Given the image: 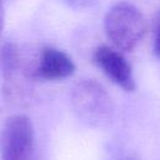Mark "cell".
Segmentation results:
<instances>
[{"label":"cell","instance_id":"30bf717a","mask_svg":"<svg viewBox=\"0 0 160 160\" xmlns=\"http://www.w3.org/2000/svg\"><path fill=\"white\" fill-rule=\"evenodd\" d=\"M120 160H139L135 155H125V156H122Z\"/></svg>","mask_w":160,"mask_h":160},{"label":"cell","instance_id":"6da1fadb","mask_svg":"<svg viewBox=\"0 0 160 160\" xmlns=\"http://www.w3.org/2000/svg\"><path fill=\"white\" fill-rule=\"evenodd\" d=\"M70 102L76 116L90 126H106L112 120V100L109 92L94 80L78 82L71 91Z\"/></svg>","mask_w":160,"mask_h":160},{"label":"cell","instance_id":"8992f818","mask_svg":"<svg viewBox=\"0 0 160 160\" xmlns=\"http://www.w3.org/2000/svg\"><path fill=\"white\" fill-rule=\"evenodd\" d=\"M0 62L5 75L12 74L20 64V55L15 45L5 44L0 50Z\"/></svg>","mask_w":160,"mask_h":160},{"label":"cell","instance_id":"277c9868","mask_svg":"<svg viewBox=\"0 0 160 160\" xmlns=\"http://www.w3.org/2000/svg\"><path fill=\"white\" fill-rule=\"evenodd\" d=\"M94 61L102 72L122 90L132 91L135 89L131 65L121 52L110 46L100 45L94 50Z\"/></svg>","mask_w":160,"mask_h":160},{"label":"cell","instance_id":"5b68a950","mask_svg":"<svg viewBox=\"0 0 160 160\" xmlns=\"http://www.w3.org/2000/svg\"><path fill=\"white\" fill-rule=\"evenodd\" d=\"M75 72L72 59L62 50L46 46L41 50L34 76L42 80H61Z\"/></svg>","mask_w":160,"mask_h":160},{"label":"cell","instance_id":"7a4b0ae2","mask_svg":"<svg viewBox=\"0 0 160 160\" xmlns=\"http://www.w3.org/2000/svg\"><path fill=\"white\" fill-rule=\"evenodd\" d=\"M104 29L115 46L121 50H131L144 36L146 22L136 6L129 2H118L106 12Z\"/></svg>","mask_w":160,"mask_h":160},{"label":"cell","instance_id":"3957f363","mask_svg":"<svg viewBox=\"0 0 160 160\" xmlns=\"http://www.w3.org/2000/svg\"><path fill=\"white\" fill-rule=\"evenodd\" d=\"M0 159L36 160L34 126L26 115H12L5 120L0 130Z\"/></svg>","mask_w":160,"mask_h":160},{"label":"cell","instance_id":"9c48e42d","mask_svg":"<svg viewBox=\"0 0 160 160\" xmlns=\"http://www.w3.org/2000/svg\"><path fill=\"white\" fill-rule=\"evenodd\" d=\"M68 1H72L74 6H86L88 0H68Z\"/></svg>","mask_w":160,"mask_h":160},{"label":"cell","instance_id":"ba28073f","mask_svg":"<svg viewBox=\"0 0 160 160\" xmlns=\"http://www.w3.org/2000/svg\"><path fill=\"white\" fill-rule=\"evenodd\" d=\"M4 25V5H2V0H0V31L2 29Z\"/></svg>","mask_w":160,"mask_h":160},{"label":"cell","instance_id":"52a82bcc","mask_svg":"<svg viewBox=\"0 0 160 160\" xmlns=\"http://www.w3.org/2000/svg\"><path fill=\"white\" fill-rule=\"evenodd\" d=\"M154 52L158 58H160V18L156 25L155 30V38H154Z\"/></svg>","mask_w":160,"mask_h":160}]
</instances>
